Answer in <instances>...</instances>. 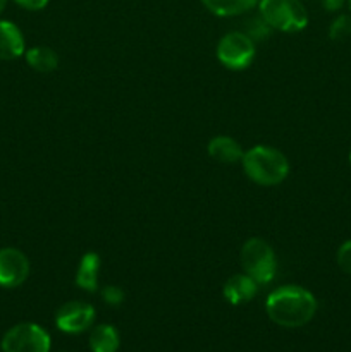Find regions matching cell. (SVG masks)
<instances>
[{
	"label": "cell",
	"mask_w": 351,
	"mask_h": 352,
	"mask_svg": "<svg viewBox=\"0 0 351 352\" xmlns=\"http://www.w3.org/2000/svg\"><path fill=\"white\" fill-rule=\"evenodd\" d=\"M2 352H50L47 330L36 323H19L6 332L0 342Z\"/></svg>",
	"instance_id": "obj_6"
},
{
	"label": "cell",
	"mask_w": 351,
	"mask_h": 352,
	"mask_svg": "<svg viewBox=\"0 0 351 352\" xmlns=\"http://www.w3.org/2000/svg\"><path fill=\"white\" fill-rule=\"evenodd\" d=\"M217 58L231 71L250 67L257 55V43L244 31H229L217 43Z\"/></svg>",
	"instance_id": "obj_5"
},
{
	"label": "cell",
	"mask_w": 351,
	"mask_h": 352,
	"mask_svg": "<svg viewBox=\"0 0 351 352\" xmlns=\"http://www.w3.org/2000/svg\"><path fill=\"white\" fill-rule=\"evenodd\" d=\"M258 14L281 33H298L308 26V10L301 0H260Z\"/></svg>",
	"instance_id": "obj_4"
},
{
	"label": "cell",
	"mask_w": 351,
	"mask_h": 352,
	"mask_svg": "<svg viewBox=\"0 0 351 352\" xmlns=\"http://www.w3.org/2000/svg\"><path fill=\"white\" fill-rule=\"evenodd\" d=\"M336 260L341 270H343L344 274L351 275V239L341 244L339 250H337Z\"/></svg>",
	"instance_id": "obj_19"
},
{
	"label": "cell",
	"mask_w": 351,
	"mask_h": 352,
	"mask_svg": "<svg viewBox=\"0 0 351 352\" xmlns=\"http://www.w3.org/2000/svg\"><path fill=\"white\" fill-rule=\"evenodd\" d=\"M14 2H16L19 7H23V9L33 10L34 12V10L45 9L50 0H14Z\"/></svg>",
	"instance_id": "obj_20"
},
{
	"label": "cell",
	"mask_w": 351,
	"mask_h": 352,
	"mask_svg": "<svg viewBox=\"0 0 351 352\" xmlns=\"http://www.w3.org/2000/svg\"><path fill=\"white\" fill-rule=\"evenodd\" d=\"M258 292V284L243 272V274L231 275L226 280L222 289L224 299L233 306L246 305V302L253 301L255 296Z\"/></svg>",
	"instance_id": "obj_9"
},
{
	"label": "cell",
	"mask_w": 351,
	"mask_h": 352,
	"mask_svg": "<svg viewBox=\"0 0 351 352\" xmlns=\"http://www.w3.org/2000/svg\"><path fill=\"white\" fill-rule=\"evenodd\" d=\"M351 36V16L350 14H339L334 17L329 26V38L334 41L346 40Z\"/></svg>",
	"instance_id": "obj_17"
},
{
	"label": "cell",
	"mask_w": 351,
	"mask_h": 352,
	"mask_svg": "<svg viewBox=\"0 0 351 352\" xmlns=\"http://www.w3.org/2000/svg\"><path fill=\"white\" fill-rule=\"evenodd\" d=\"M24 55H26L28 65L40 74H48L58 67L57 52L50 47H45V45L30 48V50L24 52Z\"/></svg>",
	"instance_id": "obj_15"
},
{
	"label": "cell",
	"mask_w": 351,
	"mask_h": 352,
	"mask_svg": "<svg viewBox=\"0 0 351 352\" xmlns=\"http://www.w3.org/2000/svg\"><path fill=\"white\" fill-rule=\"evenodd\" d=\"M100 267H102V261H100L98 254L93 253V251L83 254L81 261L78 265V270H76V285L85 292L98 291Z\"/></svg>",
	"instance_id": "obj_12"
},
{
	"label": "cell",
	"mask_w": 351,
	"mask_h": 352,
	"mask_svg": "<svg viewBox=\"0 0 351 352\" xmlns=\"http://www.w3.org/2000/svg\"><path fill=\"white\" fill-rule=\"evenodd\" d=\"M243 31L255 41V43H257V41H262L265 40V38H268L270 31L274 30H272V28L265 23L264 17L258 14V16L250 17V19L246 21V26H244Z\"/></svg>",
	"instance_id": "obj_16"
},
{
	"label": "cell",
	"mask_w": 351,
	"mask_h": 352,
	"mask_svg": "<svg viewBox=\"0 0 351 352\" xmlns=\"http://www.w3.org/2000/svg\"><path fill=\"white\" fill-rule=\"evenodd\" d=\"M320 2H322V7L327 12H337V10L346 6L348 0H320Z\"/></svg>",
	"instance_id": "obj_21"
},
{
	"label": "cell",
	"mask_w": 351,
	"mask_h": 352,
	"mask_svg": "<svg viewBox=\"0 0 351 352\" xmlns=\"http://www.w3.org/2000/svg\"><path fill=\"white\" fill-rule=\"evenodd\" d=\"M88 344L92 352H117L120 346L119 332L114 325H96L89 332Z\"/></svg>",
	"instance_id": "obj_14"
},
{
	"label": "cell",
	"mask_w": 351,
	"mask_h": 352,
	"mask_svg": "<svg viewBox=\"0 0 351 352\" xmlns=\"http://www.w3.org/2000/svg\"><path fill=\"white\" fill-rule=\"evenodd\" d=\"M348 6H350V9H351V0H348Z\"/></svg>",
	"instance_id": "obj_23"
},
{
	"label": "cell",
	"mask_w": 351,
	"mask_h": 352,
	"mask_svg": "<svg viewBox=\"0 0 351 352\" xmlns=\"http://www.w3.org/2000/svg\"><path fill=\"white\" fill-rule=\"evenodd\" d=\"M260 0H202L205 9L217 17H236L248 14Z\"/></svg>",
	"instance_id": "obj_13"
},
{
	"label": "cell",
	"mask_w": 351,
	"mask_h": 352,
	"mask_svg": "<svg viewBox=\"0 0 351 352\" xmlns=\"http://www.w3.org/2000/svg\"><path fill=\"white\" fill-rule=\"evenodd\" d=\"M350 164H351V151H350Z\"/></svg>",
	"instance_id": "obj_24"
},
{
	"label": "cell",
	"mask_w": 351,
	"mask_h": 352,
	"mask_svg": "<svg viewBox=\"0 0 351 352\" xmlns=\"http://www.w3.org/2000/svg\"><path fill=\"white\" fill-rule=\"evenodd\" d=\"M95 308L85 301H69L55 313V327L61 332L76 336L89 330L95 323Z\"/></svg>",
	"instance_id": "obj_7"
},
{
	"label": "cell",
	"mask_w": 351,
	"mask_h": 352,
	"mask_svg": "<svg viewBox=\"0 0 351 352\" xmlns=\"http://www.w3.org/2000/svg\"><path fill=\"white\" fill-rule=\"evenodd\" d=\"M241 268L258 285L270 284L277 274V258L270 244L262 237H250L244 241L240 251Z\"/></svg>",
	"instance_id": "obj_3"
},
{
	"label": "cell",
	"mask_w": 351,
	"mask_h": 352,
	"mask_svg": "<svg viewBox=\"0 0 351 352\" xmlns=\"http://www.w3.org/2000/svg\"><path fill=\"white\" fill-rule=\"evenodd\" d=\"M241 165L246 177L264 188L281 184L289 175L288 157L281 150L267 144H257L244 151Z\"/></svg>",
	"instance_id": "obj_2"
},
{
	"label": "cell",
	"mask_w": 351,
	"mask_h": 352,
	"mask_svg": "<svg viewBox=\"0 0 351 352\" xmlns=\"http://www.w3.org/2000/svg\"><path fill=\"white\" fill-rule=\"evenodd\" d=\"M100 294H102L103 302H107L109 306H120L124 302V298H126L123 289L117 287V285H105L100 291Z\"/></svg>",
	"instance_id": "obj_18"
},
{
	"label": "cell",
	"mask_w": 351,
	"mask_h": 352,
	"mask_svg": "<svg viewBox=\"0 0 351 352\" xmlns=\"http://www.w3.org/2000/svg\"><path fill=\"white\" fill-rule=\"evenodd\" d=\"M206 151L212 160L219 162L224 165H234L241 162L244 151L241 144L234 138L229 136H215L206 144Z\"/></svg>",
	"instance_id": "obj_11"
},
{
	"label": "cell",
	"mask_w": 351,
	"mask_h": 352,
	"mask_svg": "<svg viewBox=\"0 0 351 352\" xmlns=\"http://www.w3.org/2000/svg\"><path fill=\"white\" fill-rule=\"evenodd\" d=\"M24 52L23 31L12 21H0V60H16Z\"/></svg>",
	"instance_id": "obj_10"
},
{
	"label": "cell",
	"mask_w": 351,
	"mask_h": 352,
	"mask_svg": "<svg viewBox=\"0 0 351 352\" xmlns=\"http://www.w3.org/2000/svg\"><path fill=\"white\" fill-rule=\"evenodd\" d=\"M31 265L26 254L17 248L0 250V287L16 289L30 277Z\"/></svg>",
	"instance_id": "obj_8"
},
{
	"label": "cell",
	"mask_w": 351,
	"mask_h": 352,
	"mask_svg": "<svg viewBox=\"0 0 351 352\" xmlns=\"http://www.w3.org/2000/svg\"><path fill=\"white\" fill-rule=\"evenodd\" d=\"M6 6H7V0H0V14L3 12V9H6Z\"/></svg>",
	"instance_id": "obj_22"
},
{
	"label": "cell",
	"mask_w": 351,
	"mask_h": 352,
	"mask_svg": "<svg viewBox=\"0 0 351 352\" xmlns=\"http://www.w3.org/2000/svg\"><path fill=\"white\" fill-rule=\"evenodd\" d=\"M317 299L308 289L282 285L267 296L265 313L268 320L282 329H301L315 316Z\"/></svg>",
	"instance_id": "obj_1"
}]
</instances>
